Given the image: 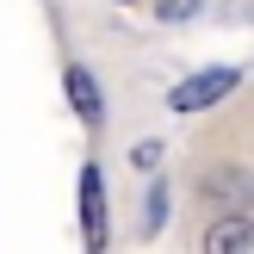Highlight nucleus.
Returning <instances> with one entry per match:
<instances>
[{"mask_svg": "<svg viewBox=\"0 0 254 254\" xmlns=\"http://www.w3.org/2000/svg\"><path fill=\"white\" fill-rule=\"evenodd\" d=\"M192 6H198V0H155V19L180 25V19H192Z\"/></svg>", "mask_w": 254, "mask_h": 254, "instance_id": "obj_5", "label": "nucleus"}, {"mask_svg": "<svg viewBox=\"0 0 254 254\" xmlns=\"http://www.w3.org/2000/svg\"><path fill=\"white\" fill-rule=\"evenodd\" d=\"M68 99H74V112H81L87 124H99V87H93L87 68H68Z\"/></svg>", "mask_w": 254, "mask_h": 254, "instance_id": "obj_3", "label": "nucleus"}, {"mask_svg": "<svg viewBox=\"0 0 254 254\" xmlns=\"http://www.w3.org/2000/svg\"><path fill=\"white\" fill-rule=\"evenodd\" d=\"M236 248H254V223L248 217H230L217 230H205V254H236Z\"/></svg>", "mask_w": 254, "mask_h": 254, "instance_id": "obj_2", "label": "nucleus"}, {"mask_svg": "<svg viewBox=\"0 0 254 254\" xmlns=\"http://www.w3.org/2000/svg\"><path fill=\"white\" fill-rule=\"evenodd\" d=\"M130 161H136V168H155V161H161V143H136Z\"/></svg>", "mask_w": 254, "mask_h": 254, "instance_id": "obj_6", "label": "nucleus"}, {"mask_svg": "<svg viewBox=\"0 0 254 254\" xmlns=\"http://www.w3.org/2000/svg\"><path fill=\"white\" fill-rule=\"evenodd\" d=\"M81 211H87V242L99 248V242H106V223H99V174L93 168L81 174Z\"/></svg>", "mask_w": 254, "mask_h": 254, "instance_id": "obj_4", "label": "nucleus"}, {"mask_svg": "<svg viewBox=\"0 0 254 254\" xmlns=\"http://www.w3.org/2000/svg\"><path fill=\"white\" fill-rule=\"evenodd\" d=\"M230 87H236V68H211V74H192V81H180L168 106H174V112H205V106H217Z\"/></svg>", "mask_w": 254, "mask_h": 254, "instance_id": "obj_1", "label": "nucleus"}]
</instances>
